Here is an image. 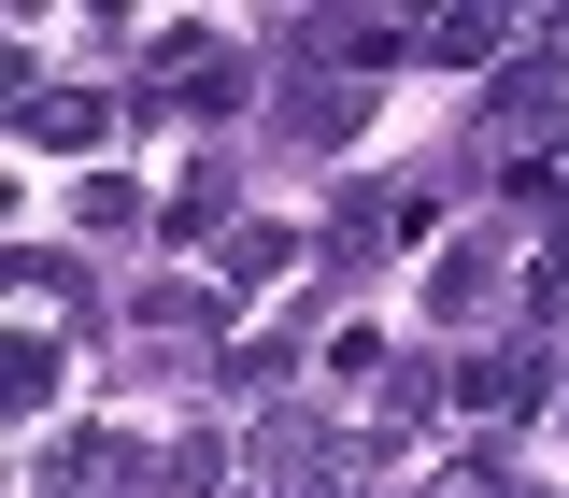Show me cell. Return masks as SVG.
Wrapping results in <instances>:
<instances>
[{
	"label": "cell",
	"mask_w": 569,
	"mask_h": 498,
	"mask_svg": "<svg viewBox=\"0 0 569 498\" xmlns=\"http://www.w3.org/2000/svg\"><path fill=\"white\" fill-rule=\"evenodd\" d=\"M527 399H541V356H527V342L470 370V414H527Z\"/></svg>",
	"instance_id": "obj_2"
},
{
	"label": "cell",
	"mask_w": 569,
	"mask_h": 498,
	"mask_svg": "<svg viewBox=\"0 0 569 498\" xmlns=\"http://www.w3.org/2000/svg\"><path fill=\"white\" fill-rule=\"evenodd\" d=\"M556 114H569V100L541 86V71H527V86H498V142H556Z\"/></svg>",
	"instance_id": "obj_3"
},
{
	"label": "cell",
	"mask_w": 569,
	"mask_h": 498,
	"mask_svg": "<svg viewBox=\"0 0 569 498\" xmlns=\"http://www.w3.org/2000/svg\"><path fill=\"white\" fill-rule=\"evenodd\" d=\"M171 114H242V71H228V58L200 43V58H186V100H171Z\"/></svg>",
	"instance_id": "obj_5"
},
{
	"label": "cell",
	"mask_w": 569,
	"mask_h": 498,
	"mask_svg": "<svg viewBox=\"0 0 569 498\" xmlns=\"http://www.w3.org/2000/svg\"><path fill=\"white\" fill-rule=\"evenodd\" d=\"M14 129H29V142H58V157H86L114 114H100V86H29V100H14Z\"/></svg>",
	"instance_id": "obj_1"
},
{
	"label": "cell",
	"mask_w": 569,
	"mask_h": 498,
	"mask_svg": "<svg viewBox=\"0 0 569 498\" xmlns=\"http://www.w3.org/2000/svg\"><path fill=\"white\" fill-rule=\"evenodd\" d=\"M527 313H541V328H569V257H541V285H527Z\"/></svg>",
	"instance_id": "obj_6"
},
{
	"label": "cell",
	"mask_w": 569,
	"mask_h": 498,
	"mask_svg": "<svg viewBox=\"0 0 569 498\" xmlns=\"http://www.w3.org/2000/svg\"><path fill=\"white\" fill-rule=\"evenodd\" d=\"M485 285H498V242H456V257H441V285H427V299H441V313H470Z\"/></svg>",
	"instance_id": "obj_4"
}]
</instances>
